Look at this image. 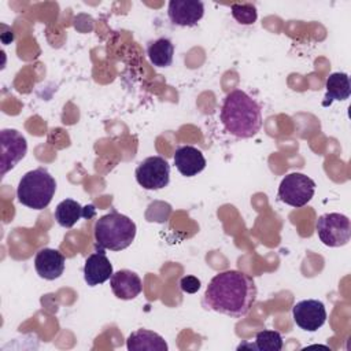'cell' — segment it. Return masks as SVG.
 Masks as SVG:
<instances>
[{
    "label": "cell",
    "instance_id": "6da1fadb",
    "mask_svg": "<svg viewBox=\"0 0 351 351\" xmlns=\"http://www.w3.org/2000/svg\"><path fill=\"white\" fill-rule=\"evenodd\" d=\"M256 293L252 277L240 270H225L210 280L202 304L230 318H243L252 308Z\"/></svg>",
    "mask_w": 351,
    "mask_h": 351
},
{
    "label": "cell",
    "instance_id": "7a4b0ae2",
    "mask_svg": "<svg viewBox=\"0 0 351 351\" xmlns=\"http://www.w3.org/2000/svg\"><path fill=\"white\" fill-rule=\"evenodd\" d=\"M219 118L225 130L239 138H251L262 128L261 106L241 89L225 96Z\"/></svg>",
    "mask_w": 351,
    "mask_h": 351
},
{
    "label": "cell",
    "instance_id": "3957f363",
    "mask_svg": "<svg viewBox=\"0 0 351 351\" xmlns=\"http://www.w3.org/2000/svg\"><path fill=\"white\" fill-rule=\"evenodd\" d=\"M136 230V223L129 217L111 211L100 217L95 223L96 248L122 251L133 243Z\"/></svg>",
    "mask_w": 351,
    "mask_h": 351
},
{
    "label": "cell",
    "instance_id": "277c9868",
    "mask_svg": "<svg viewBox=\"0 0 351 351\" xmlns=\"http://www.w3.org/2000/svg\"><path fill=\"white\" fill-rule=\"evenodd\" d=\"M56 191V181L44 167H37L27 171L18 184L16 197L21 204L33 208L43 210L51 202Z\"/></svg>",
    "mask_w": 351,
    "mask_h": 351
},
{
    "label": "cell",
    "instance_id": "5b68a950",
    "mask_svg": "<svg viewBox=\"0 0 351 351\" xmlns=\"http://www.w3.org/2000/svg\"><path fill=\"white\" fill-rule=\"evenodd\" d=\"M315 182L302 173H291L285 176L278 186V199L295 208L306 206L314 196Z\"/></svg>",
    "mask_w": 351,
    "mask_h": 351
},
{
    "label": "cell",
    "instance_id": "8992f818",
    "mask_svg": "<svg viewBox=\"0 0 351 351\" xmlns=\"http://www.w3.org/2000/svg\"><path fill=\"white\" fill-rule=\"evenodd\" d=\"M317 234L326 247H343L351 237V222L348 217L339 213H328L317 221Z\"/></svg>",
    "mask_w": 351,
    "mask_h": 351
},
{
    "label": "cell",
    "instance_id": "52a82bcc",
    "mask_svg": "<svg viewBox=\"0 0 351 351\" xmlns=\"http://www.w3.org/2000/svg\"><path fill=\"white\" fill-rule=\"evenodd\" d=\"M134 176L144 189L158 191L170 181V165L162 156H148L138 163Z\"/></svg>",
    "mask_w": 351,
    "mask_h": 351
},
{
    "label": "cell",
    "instance_id": "ba28073f",
    "mask_svg": "<svg viewBox=\"0 0 351 351\" xmlns=\"http://www.w3.org/2000/svg\"><path fill=\"white\" fill-rule=\"evenodd\" d=\"M0 167L1 176H5L11 169H14L26 155L27 143L26 138L15 129H3L0 132Z\"/></svg>",
    "mask_w": 351,
    "mask_h": 351
},
{
    "label": "cell",
    "instance_id": "9c48e42d",
    "mask_svg": "<svg viewBox=\"0 0 351 351\" xmlns=\"http://www.w3.org/2000/svg\"><path fill=\"white\" fill-rule=\"evenodd\" d=\"M295 324L307 332L318 330L326 321V310L321 300L306 299L298 302L292 307Z\"/></svg>",
    "mask_w": 351,
    "mask_h": 351
},
{
    "label": "cell",
    "instance_id": "30bf717a",
    "mask_svg": "<svg viewBox=\"0 0 351 351\" xmlns=\"http://www.w3.org/2000/svg\"><path fill=\"white\" fill-rule=\"evenodd\" d=\"M167 15L173 25L192 27L204 15V4L199 0H171L167 7Z\"/></svg>",
    "mask_w": 351,
    "mask_h": 351
},
{
    "label": "cell",
    "instance_id": "8fae6325",
    "mask_svg": "<svg viewBox=\"0 0 351 351\" xmlns=\"http://www.w3.org/2000/svg\"><path fill=\"white\" fill-rule=\"evenodd\" d=\"M66 266V258L55 248H43L36 254L34 269L37 274L48 281L59 278Z\"/></svg>",
    "mask_w": 351,
    "mask_h": 351
},
{
    "label": "cell",
    "instance_id": "7c38bea8",
    "mask_svg": "<svg viewBox=\"0 0 351 351\" xmlns=\"http://www.w3.org/2000/svg\"><path fill=\"white\" fill-rule=\"evenodd\" d=\"M112 276V265L103 250L90 254L84 265V280L89 287H96Z\"/></svg>",
    "mask_w": 351,
    "mask_h": 351
},
{
    "label": "cell",
    "instance_id": "4fadbf2b",
    "mask_svg": "<svg viewBox=\"0 0 351 351\" xmlns=\"http://www.w3.org/2000/svg\"><path fill=\"white\" fill-rule=\"evenodd\" d=\"M110 285L112 293L122 300H132L137 298L143 291V284L140 277L128 269L118 270L112 273L110 278Z\"/></svg>",
    "mask_w": 351,
    "mask_h": 351
},
{
    "label": "cell",
    "instance_id": "5bb4252c",
    "mask_svg": "<svg viewBox=\"0 0 351 351\" xmlns=\"http://www.w3.org/2000/svg\"><path fill=\"white\" fill-rule=\"evenodd\" d=\"M173 159L177 170L185 177L197 176L206 167V158L202 151L192 145L178 147Z\"/></svg>",
    "mask_w": 351,
    "mask_h": 351
},
{
    "label": "cell",
    "instance_id": "9a60e30c",
    "mask_svg": "<svg viewBox=\"0 0 351 351\" xmlns=\"http://www.w3.org/2000/svg\"><path fill=\"white\" fill-rule=\"evenodd\" d=\"M95 207H82L78 202L73 199L62 200L55 208V219L62 228H73L81 218H90L95 215Z\"/></svg>",
    "mask_w": 351,
    "mask_h": 351
},
{
    "label": "cell",
    "instance_id": "2e32d148",
    "mask_svg": "<svg viewBox=\"0 0 351 351\" xmlns=\"http://www.w3.org/2000/svg\"><path fill=\"white\" fill-rule=\"evenodd\" d=\"M129 351H167L169 346L156 332L148 329H137L126 339Z\"/></svg>",
    "mask_w": 351,
    "mask_h": 351
},
{
    "label": "cell",
    "instance_id": "e0dca14e",
    "mask_svg": "<svg viewBox=\"0 0 351 351\" xmlns=\"http://www.w3.org/2000/svg\"><path fill=\"white\" fill-rule=\"evenodd\" d=\"M326 93L324 106L332 104L333 100L343 101L347 100L351 95V85H350V77L346 73H332L326 80Z\"/></svg>",
    "mask_w": 351,
    "mask_h": 351
},
{
    "label": "cell",
    "instance_id": "ac0fdd59",
    "mask_svg": "<svg viewBox=\"0 0 351 351\" xmlns=\"http://www.w3.org/2000/svg\"><path fill=\"white\" fill-rule=\"evenodd\" d=\"M147 55L155 67H169L173 62L174 45L169 38H158L148 45Z\"/></svg>",
    "mask_w": 351,
    "mask_h": 351
},
{
    "label": "cell",
    "instance_id": "d6986e66",
    "mask_svg": "<svg viewBox=\"0 0 351 351\" xmlns=\"http://www.w3.org/2000/svg\"><path fill=\"white\" fill-rule=\"evenodd\" d=\"M243 347H250L256 351H280L282 348V337L277 330L265 329L256 333L254 344H241L237 350H241Z\"/></svg>",
    "mask_w": 351,
    "mask_h": 351
},
{
    "label": "cell",
    "instance_id": "ffe728a7",
    "mask_svg": "<svg viewBox=\"0 0 351 351\" xmlns=\"http://www.w3.org/2000/svg\"><path fill=\"white\" fill-rule=\"evenodd\" d=\"M230 12L240 25H252L258 18L256 7L252 3H233L230 4Z\"/></svg>",
    "mask_w": 351,
    "mask_h": 351
},
{
    "label": "cell",
    "instance_id": "44dd1931",
    "mask_svg": "<svg viewBox=\"0 0 351 351\" xmlns=\"http://www.w3.org/2000/svg\"><path fill=\"white\" fill-rule=\"evenodd\" d=\"M180 288L185 293H196L200 289V280L195 276H185L180 280Z\"/></svg>",
    "mask_w": 351,
    "mask_h": 351
}]
</instances>
